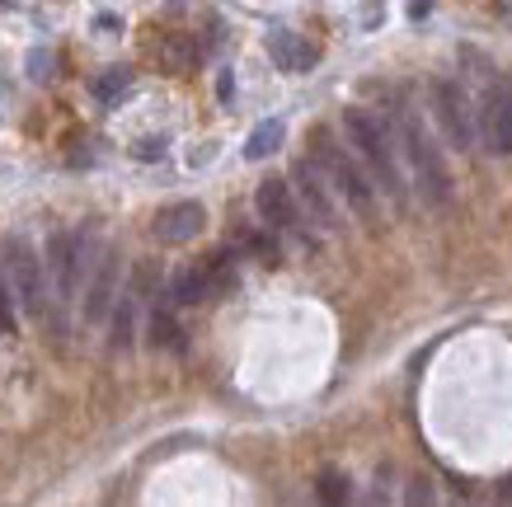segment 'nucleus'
<instances>
[{"label": "nucleus", "mask_w": 512, "mask_h": 507, "mask_svg": "<svg viewBox=\"0 0 512 507\" xmlns=\"http://www.w3.org/2000/svg\"><path fill=\"white\" fill-rule=\"evenodd\" d=\"M433 113L456 151H470L480 141V108H470L466 90L456 80H433Z\"/></svg>", "instance_id": "obj_6"}, {"label": "nucleus", "mask_w": 512, "mask_h": 507, "mask_svg": "<svg viewBox=\"0 0 512 507\" xmlns=\"http://www.w3.org/2000/svg\"><path fill=\"white\" fill-rule=\"evenodd\" d=\"M202 226H207V207L202 202H170V207H160L156 221H151V231H156L160 245H188V240H198Z\"/></svg>", "instance_id": "obj_12"}, {"label": "nucleus", "mask_w": 512, "mask_h": 507, "mask_svg": "<svg viewBox=\"0 0 512 507\" xmlns=\"http://www.w3.org/2000/svg\"><path fill=\"white\" fill-rule=\"evenodd\" d=\"M137 155H141V160H151V155H156V160H160V155H165V146H160V141H141V146H137Z\"/></svg>", "instance_id": "obj_25"}, {"label": "nucleus", "mask_w": 512, "mask_h": 507, "mask_svg": "<svg viewBox=\"0 0 512 507\" xmlns=\"http://www.w3.org/2000/svg\"><path fill=\"white\" fill-rule=\"evenodd\" d=\"M282 137H287V127H282V118H268V123H259L254 132H249L245 155H249V160H268V155H278Z\"/></svg>", "instance_id": "obj_17"}, {"label": "nucleus", "mask_w": 512, "mask_h": 507, "mask_svg": "<svg viewBox=\"0 0 512 507\" xmlns=\"http://www.w3.org/2000/svg\"><path fill=\"white\" fill-rule=\"evenodd\" d=\"M343 132L353 141V151L362 155L367 174L376 179V188L395 202V212L409 207V179H404V165H400V141H395V127L372 113V108H343Z\"/></svg>", "instance_id": "obj_1"}, {"label": "nucleus", "mask_w": 512, "mask_h": 507, "mask_svg": "<svg viewBox=\"0 0 512 507\" xmlns=\"http://www.w3.org/2000/svg\"><path fill=\"white\" fill-rule=\"evenodd\" d=\"M170 301L174 306H202V301H217L212 277H207V263H198V268H179V273L170 277Z\"/></svg>", "instance_id": "obj_14"}, {"label": "nucleus", "mask_w": 512, "mask_h": 507, "mask_svg": "<svg viewBox=\"0 0 512 507\" xmlns=\"http://www.w3.org/2000/svg\"><path fill=\"white\" fill-rule=\"evenodd\" d=\"M235 240H240V249H245L249 259H259L264 268H278L282 263V245H278V231H273V226H268V231H259V226H240Z\"/></svg>", "instance_id": "obj_15"}, {"label": "nucleus", "mask_w": 512, "mask_h": 507, "mask_svg": "<svg viewBox=\"0 0 512 507\" xmlns=\"http://www.w3.org/2000/svg\"><path fill=\"white\" fill-rule=\"evenodd\" d=\"M156 282H160L156 263H137V268H132L123 296H118V306H113V315H109V348L113 353L132 348V338H137V310L146 306V296L156 292Z\"/></svg>", "instance_id": "obj_8"}, {"label": "nucleus", "mask_w": 512, "mask_h": 507, "mask_svg": "<svg viewBox=\"0 0 512 507\" xmlns=\"http://www.w3.org/2000/svg\"><path fill=\"white\" fill-rule=\"evenodd\" d=\"M315 493H320V503H348V498H353V484H348V475H339V470H320Z\"/></svg>", "instance_id": "obj_22"}, {"label": "nucleus", "mask_w": 512, "mask_h": 507, "mask_svg": "<svg viewBox=\"0 0 512 507\" xmlns=\"http://www.w3.org/2000/svg\"><path fill=\"white\" fill-rule=\"evenodd\" d=\"M254 207L264 216V226H273V231H301V221H306L292 179H264L259 193H254Z\"/></svg>", "instance_id": "obj_11"}, {"label": "nucleus", "mask_w": 512, "mask_h": 507, "mask_svg": "<svg viewBox=\"0 0 512 507\" xmlns=\"http://www.w3.org/2000/svg\"><path fill=\"white\" fill-rule=\"evenodd\" d=\"M292 188H296V198H301V212H306V221H315L320 231H339V226H343V212H339V202H334V184L325 179V169L315 165L311 155L292 165Z\"/></svg>", "instance_id": "obj_7"}, {"label": "nucleus", "mask_w": 512, "mask_h": 507, "mask_svg": "<svg viewBox=\"0 0 512 507\" xmlns=\"http://www.w3.org/2000/svg\"><path fill=\"white\" fill-rule=\"evenodd\" d=\"M268 57L278 62V71H292V76H301V71H311L315 57H320V47L306 43L301 33L292 29H278L273 38H268Z\"/></svg>", "instance_id": "obj_13"}, {"label": "nucleus", "mask_w": 512, "mask_h": 507, "mask_svg": "<svg viewBox=\"0 0 512 507\" xmlns=\"http://www.w3.org/2000/svg\"><path fill=\"white\" fill-rule=\"evenodd\" d=\"M202 263H207V277H212V292L217 296H231L240 287V268H235L231 249H217L212 259H202Z\"/></svg>", "instance_id": "obj_18"}, {"label": "nucleus", "mask_w": 512, "mask_h": 507, "mask_svg": "<svg viewBox=\"0 0 512 507\" xmlns=\"http://www.w3.org/2000/svg\"><path fill=\"white\" fill-rule=\"evenodd\" d=\"M47 66H52V57H47V52H29V76L33 80H47V76H52Z\"/></svg>", "instance_id": "obj_23"}, {"label": "nucleus", "mask_w": 512, "mask_h": 507, "mask_svg": "<svg viewBox=\"0 0 512 507\" xmlns=\"http://www.w3.org/2000/svg\"><path fill=\"white\" fill-rule=\"evenodd\" d=\"M480 146L489 155H512V76L489 80L480 99Z\"/></svg>", "instance_id": "obj_9"}, {"label": "nucleus", "mask_w": 512, "mask_h": 507, "mask_svg": "<svg viewBox=\"0 0 512 507\" xmlns=\"http://www.w3.org/2000/svg\"><path fill=\"white\" fill-rule=\"evenodd\" d=\"M390 127H395V141H400L404 160H409V174H414V188L428 207H447L451 202V169L437 151V141L428 137L423 118L414 113L409 104H395L390 108Z\"/></svg>", "instance_id": "obj_2"}, {"label": "nucleus", "mask_w": 512, "mask_h": 507, "mask_svg": "<svg viewBox=\"0 0 512 507\" xmlns=\"http://www.w3.org/2000/svg\"><path fill=\"white\" fill-rule=\"evenodd\" d=\"M146 338H151V348H170V353H179L184 348V329H179V320H174L170 306H156L151 310V320H146Z\"/></svg>", "instance_id": "obj_16"}, {"label": "nucleus", "mask_w": 512, "mask_h": 507, "mask_svg": "<svg viewBox=\"0 0 512 507\" xmlns=\"http://www.w3.org/2000/svg\"><path fill=\"white\" fill-rule=\"evenodd\" d=\"M409 503H433V484H428V479H414V489H409Z\"/></svg>", "instance_id": "obj_24"}, {"label": "nucleus", "mask_w": 512, "mask_h": 507, "mask_svg": "<svg viewBox=\"0 0 512 507\" xmlns=\"http://www.w3.org/2000/svg\"><path fill=\"white\" fill-rule=\"evenodd\" d=\"M94 235L90 231H52L47 240V273H52V306H57V329H62V310L76 306L80 277L94 273Z\"/></svg>", "instance_id": "obj_4"}, {"label": "nucleus", "mask_w": 512, "mask_h": 507, "mask_svg": "<svg viewBox=\"0 0 512 507\" xmlns=\"http://www.w3.org/2000/svg\"><path fill=\"white\" fill-rule=\"evenodd\" d=\"M311 160L320 169H325V179L334 184V193H339L348 207H353L362 221H372L376 216V179L367 174V165H362V155L348 151L339 137H334V127H311Z\"/></svg>", "instance_id": "obj_3"}, {"label": "nucleus", "mask_w": 512, "mask_h": 507, "mask_svg": "<svg viewBox=\"0 0 512 507\" xmlns=\"http://www.w3.org/2000/svg\"><path fill=\"white\" fill-rule=\"evenodd\" d=\"M127 90H132V71H127V66H109L104 76L94 80V99H99V104H113V99H123Z\"/></svg>", "instance_id": "obj_20"}, {"label": "nucleus", "mask_w": 512, "mask_h": 507, "mask_svg": "<svg viewBox=\"0 0 512 507\" xmlns=\"http://www.w3.org/2000/svg\"><path fill=\"white\" fill-rule=\"evenodd\" d=\"M123 254L118 249H104V259L94 263L90 287H85V324H104L123 296Z\"/></svg>", "instance_id": "obj_10"}, {"label": "nucleus", "mask_w": 512, "mask_h": 507, "mask_svg": "<svg viewBox=\"0 0 512 507\" xmlns=\"http://www.w3.org/2000/svg\"><path fill=\"white\" fill-rule=\"evenodd\" d=\"M15 306H19L15 282H10V268L0 263V338H5V334H15V329H19V315H15Z\"/></svg>", "instance_id": "obj_21"}, {"label": "nucleus", "mask_w": 512, "mask_h": 507, "mask_svg": "<svg viewBox=\"0 0 512 507\" xmlns=\"http://www.w3.org/2000/svg\"><path fill=\"white\" fill-rule=\"evenodd\" d=\"M160 62L170 66L174 76H184L198 62V47H193V38H170V43H160Z\"/></svg>", "instance_id": "obj_19"}, {"label": "nucleus", "mask_w": 512, "mask_h": 507, "mask_svg": "<svg viewBox=\"0 0 512 507\" xmlns=\"http://www.w3.org/2000/svg\"><path fill=\"white\" fill-rule=\"evenodd\" d=\"M0 259H5V268H10L19 310L38 324L57 320V306H52V296H47V259H38V249L29 245V235H5Z\"/></svg>", "instance_id": "obj_5"}, {"label": "nucleus", "mask_w": 512, "mask_h": 507, "mask_svg": "<svg viewBox=\"0 0 512 507\" xmlns=\"http://www.w3.org/2000/svg\"><path fill=\"white\" fill-rule=\"evenodd\" d=\"M508 493H512V479H508Z\"/></svg>", "instance_id": "obj_26"}]
</instances>
